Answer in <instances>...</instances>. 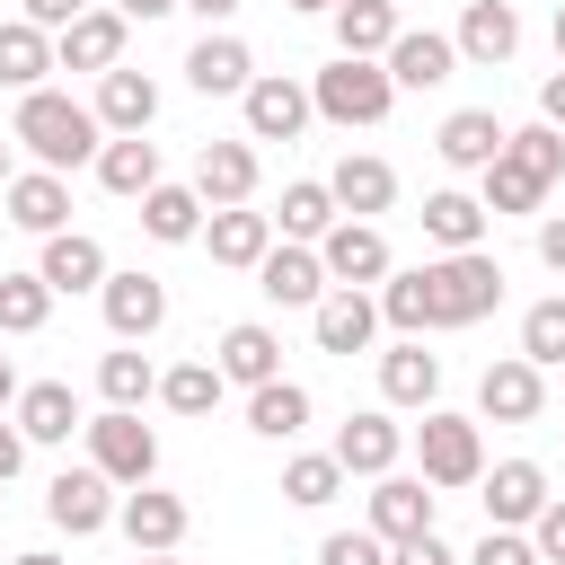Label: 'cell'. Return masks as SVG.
Returning <instances> with one entry per match:
<instances>
[{
  "instance_id": "cell-1",
  "label": "cell",
  "mask_w": 565,
  "mask_h": 565,
  "mask_svg": "<svg viewBox=\"0 0 565 565\" xmlns=\"http://www.w3.org/2000/svg\"><path fill=\"white\" fill-rule=\"evenodd\" d=\"M494 300H503V265H494L486 247H468V256H433V265H415V274H388V282H380V318H388L397 335L477 327Z\"/></svg>"
},
{
  "instance_id": "cell-2",
  "label": "cell",
  "mask_w": 565,
  "mask_h": 565,
  "mask_svg": "<svg viewBox=\"0 0 565 565\" xmlns=\"http://www.w3.org/2000/svg\"><path fill=\"white\" fill-rule=\"evenodd\" d=\"M9 141L35 159V168H79V159H97L106 150V124H97V106H79V97H62V88H26L18 97V124H9Z\"/></svg>"
},
{
  "instance_id": "cell-3",
  "label": "cell",
  "mask_w": 565,
  "mask_h": 565,
  "mask_svg": "<svg viewBox=\"0 0 565 565\" xmlns=\"http://www.w3.org/2000/svg\"><path fill=\"white\" fill-rule=\"evenodd\" d=\"M309 106H318L327 124H344V132H353V124H380V115L397 106V79H388L380 62H353V53H335V62L309 79Z\"/></svg>"
},
{
  "instance_id": "cell-4",
  "label": "cell",
  "mask_w": 565,
  "mask_h": 565,
  "mask_svg": "<svg viewBox=\"0 0 565 565\" xmlns=\"http://www.w3.org/2000/svg\"><path fill=\"white\" fill-rule=\"evenodd\" d=\"M415 459H424V486H477L486 477V433H477V415H441V406H424V424H415Z\"/></svg>"
},
{
  "instance_id": "cell-5",
  "label": "cell",
  "mask_w": 565,
  "mask_h": 565,
  "mask_svg": "<svg viewBox=\"0 0 565 565\" xmlns=\"http://www.w3.org/2000/svg\"><path fill=\"white\" fill-rule=\"evenodd\" d=\"M88 468H106V477L132 494V486H150V477H159V433H150L141 415L106 406V415L88 424Z\"/></svg>"
},
{
  "instance_id": "cell-6",
  "label": "cell",
  "mask_w": 565,
  "mask_h": 565,
  "mask_svg": "<svg viewBox=\"0 0 565 565\" xmlns=\"http://www.w3.org/2000/svg\"><path fill=\"white\" fill-rule=\"evenodd\" d=\"M318 265H327V282H335V291H362V282H388V274H397V265H388L380 221H335V230L318 238Z\"/></svg>"
},
{
  "instance_id": "cell-7",
  "label": "cell",
  "mask_w": 565,
  "mask_h": 565,
  "mask_svg": "<svg viewBox=\"0 0 565 565\" xmlns=\"http://www.w3.org/2000/svg\"><path fill=\"white\" fill-rule=\"evenodd\" d=\"M477 486H486V530H530V521H539V512L556 503V494H547V468H539V459H494V468H486Z\"/></svg>"
},
{
  "instance_id": "cell-8",
  "label": "cell",
  "mask_w": 565,
  "mask_h": 565,
  "mask_svg": "<svg viewBox=\"0 0 565 565\" xmlns=\"http://www.w3.org/2000/svg\"><path fill=\"white\" fill-rule=\"evenodd\" d=\"M477 415H486V424H539V415H547V380H539V362H521V353L486 362V380H477Z\"/></svg>"
},
{
  "instance_id": "cell-9",
  "label": "cell",
  "mask_w": 565,
  "mask_h": 565,
  "mask_svg": "<svg viewBox=\"0 0 565 565\" xmlns=\"http://www.w3.org/2000/svg\"><path fill=\"white\" fill-rule=\"evenodd\" d=\"M44 521L71 530V539L106 530V521H115V477H106V468H62V477L44 486Z\"/></svg>"
},
{
  "instance_id": "cell-10",
  "label": "cell",
  "mask_w": 565,
  "mask_h": 565,
  "mask_svg": "<svg viewBox=\"0 0 565 565\" xmlns=\"http://www.w3.org/2000/svg\"><path fill=\"white\" fill-rule=\"evenodd\" d=\"M115 530L132 539V556H177V539H185V494H168V486H132V494L115 503Z\"/></svg>"
},
{
  "instance_id": "cell-11",
  "label": "cell",
  "mask_w": 565,
  "mask_h": 565,
  "mask_svg": "<svg viewBox=\"0 0 565 565\" xmlns=\"http://www.w3.org/2000/svg\"><path fill=\"white\" fill-rule=\"evenodd\" d=\"M97 300H106L115 344H141V335H159V327H168V282H159V274H141V265H132V274H106V291H97Z\"/></svg>"
},
{
  "instance_id": "cell-12",
  "label": "cell",
  "mask_w": 565,
  "mask_h": 565,
  "mask_svg": "<svg viewBox=\"0 0 565 565\" xmlns=\"http://www.w3.org/2000/svg\"><path fill=\"white\" fill-rule=\"evenodd\" d=\"M238 106H247V141H300V124L318 115V106H309V88H300V79H282V71H256V88H247Z\"/></svg>"
},
{
  "instance_id": "cell-13",
  "label": "cell",
  "mask_w": 565,
  "mask_h": 565,
  "mask_svg": "<svg viewBox=\"0 0 565 565\" xmlns=\"http://www.w3.org/2000/svg\"><path fill=\"white\" fill-rule=\"evenodd\" d=\"M194 194H203V212H238L256 194V141H203L194 150Z\"/></svg>"
},
{
  "instance_id": "cell-14",
  "label": "cell",
  "mask_w": 565,
  "mask_h": 565,
  "mask_svg": "<svg viewBox=\"0 0 565 565\" xmlns=\"http://www.w3.org/2000/svg\"><path fill=\"white\" fill-rule=\"evenodd\" d=\"M397 450H406V424H397L388 406H371V415H344V424H335V459H344V477H388V468H397Z\"/></svg>"
},
{
  "instance_id": "cell-15",
  "label": "cell",
  "mask_w": 565,
  "mask_h": 565,
  "mask_svg": "<svg viewBox=\"0 0 565 565\" xmlns=\"http://www.w3.org/2000/svg\"><path fill=\"white\" fill-rule=\"evenodd\" d=\"M433 503H441V494H433L424 477H397V468H388V477L371 486V530H380L388 547H406V539L433 530Z\"/></svg>"
},
{
  "instance_id": "cell-16",
  "label": "cell",
  "mask_w": 565,
  "mask_h": 565,
  "mask_svg": "<svg viewBox=\"0 0 565 565\" xmlns=\"http://www.w3.org/2000/svg\"><path fill=\"white\" fill-rule=\"evenodd\" d=\"M124 26H132V18L88 9L79 26H62V35H53V62H62V71H97V79H106V71H124Z\"/></svg>"
},
{
  "instance_id": "cell-17",
  "label": "cell",
  "mask_w": 565,
  "mask_h": 565,
  "mask_svg": "<svg viewBox=\"0 0 565 565\" xmlns=\"http://www.w3.org/2000/svg\"><path fill=\"white\" fill-rule=\"evenodd\" d=\"M327 194H335V212H344V221H371V212H388V203H397V168H388V159H371V150H344V159H335V177H327Z\"/></svg>"
},
{
  "instance_id": "cell-18",
  "label": "cell",
  "mask_w": 565,
  "mask_h": 565,
  "mask_svg": "<svg viewBox=\"0 0 565 565\" xmlns=\"http://www.w3.org/2000/svg\"><path fill=\"white\" fill-rule=\"evenodd\" d=\"M35 274H44V282H53V300H62V291H106V274H115V265H106V247H97L88 230H53V238H44V256H35Z\"/></svg>"
},
{
  "instance_id": "cell-19",
  "label": "cell",
  "mask_w": 565,
  "mask_h": 565,
  "mask_svg": "<svg viewBox=\"0 0 565 565\" xmlns=\"http://www.w3.org/2000/svg\"><path fill=\"white\" fill-rule=\"evenodd\" d=\"M459 62H477V71H494V62H512L521 53V9L512 0H468V18H459Z\"/></svg>"
},
{
  "instance_id": "cell-20",
  "label": "cell",
  "mask_w": 565,
  "mask_h": 565,
  "mask_svg": "<svg viewBox=\"0 0 565 565\" xmlns=\"http://www.w3.org/2000/svg\"><path fill=\"white\" fill-rule=\"evenodd\" d=\"M203 247H212V265H238V274H256L265 256H274V212H212L203 221Z\"/></svg>"
},
{
  "instance_id": "cell-21",
  "label": "cell",
  "mask_w": 565,
  "mask_h": 565,
  "mask_svg": "<svg viewBox=\"0 0 565 565\" xmlns=\"http://www.w3.org/2000/svg\"><path fill=\"white\" fill-rule=\"evenodd\" d=\"M256 291H265L274 309H318V300H327V265H318V247H274V256L256 265Z\"/></svg>"
},
{
  "instance_id": "cell-22",
  "label": "cell",
  "mask_w": 565,
  "mask_h": 565,
  "mask_svg": "<svg viewBox=\"0 0 565 565\" xmlns=\"http://www.w3.org/2000/svg\"><path fill=\"white\" fill-rule=\"evenodd\" d=\"M221 380H238V388H265V380H282V335L265 327V318H238L230 335H221Z\"/></svg>"
},
{
  "instance_id": "cell-23",
  "label": "cell",
  "mask_w": 565,
  "mask_h": 565,
  "mask_svg": "<svg viewBox=\"0 0 565 565\" xmlns=\"http://www.w3.org/2000/svg\"><path fill=\"white\" fill-rule=\"evenodd\" d=\"M397 88H441L450 71H459V44L450 35H433V26H406L397 44H388V62H380Z\"/></svg>"
},
{
  "instance_id": "cell-24",
  "label": "cell",
  "mask_w": 565,
  "mask_h": 565,
  "mask_svg": "<svg viewBox=\"0 0 565 565\" xmlns=\"http://www.w3.org/2000/svg\"><path fill=\"white\" fill-rule=\"evenodd\" d=\"M185 79H194L203 97H247V88H256V53H247L238 35H203V44L185 53Z\"/></svg>"
},
{
  "instance_id": "cell-25",
  "label": "cell",
  "mask_w": 565,
  "mask_h": 565,
  "mask_svg": "<svg viewBox=\"0 0 565 565\" xmlns=\"http://www.w3.org/2000/svg\"><path fill=\"white\" fill-rule=\"evenodd\" d=\"M503 141H512V132L494 124V106H459V115H450V124L433 132V150H441L450 168H477V177H486V168L503 159Z\"/></svg>"
},
{
  "instance_id": "cell-26",
  "label": "cell",
  "mask_w": 565,
  "mask_h": 565,
  "mask_svg": "<svg viewBox=\"0 0 565 565\" xmlns=\"http://www.w3.org/2000/svg\"><path fill=\"white\" fill-rule=\"evenodd\" d=\"M97 185L124 194V203H141L150 185H168V177H159V141H150V132H115V141L97 150Z\"/></svg>"
},
{
  "instance_id": "cell-27",
  "label": "cell",
  "mask_w": 565,
  "mask_h": 565,
  "mask_svg": "<svg viewBox=\"0 0 565 565\" xmlns=\"http://www.w3.org/2000/svg\"><path fill=\"white\" fill-rule=\"evenodd\" d=\"M0 203H9V221H18V230H35V238L71 230V185H62L53 168H18V185H9Z\"/></svg>"
},
{
  "instance_id": "cell-28",
  "label": "cell",
  "mask_w": 565,
  "mask_h": 565,
  "mask_svg": "<svg viewBox=\"0 0 565 565\" xmlns=\"http://www.w3.org/2000/svg\"><path fill=\"white\" fill-rule=\"evenodd\" d=\"M486 203L477 194H459V185H441V194H424V238L441 247V256H468V247H486Z\"/></svg>"
},
{
  "instance_id": "cell-29",
  "label": "cell",
  "mask_w": 565,
  "mask_h": 565,
  "mask_svg": "<svg viewBox=\"0 0 565 565\" xmlns=\"http://www.w3.org/2000/svg\"><path fill=\"white\" fill-rule=\"evenodd\" d=\"M309 327H318V353H362V344L380 335V300H371V291H327V300L309 309Z\"/></svg>"
},
{
  "instance_id": "cell-30",
  "label": "cell",
  "mask_w": 565,
  "mask_h": 565,
  "mask_svg": "<svg viewBox=\"0 0 565 565\" xmlns=\"http://www.w3.org/2000/svg\"><path fill=\"white\" fill-rule=\"evenodd\" d=\"M380 397H388V406H433V397H441V353H424V335L388 344V353H380Z\"/></svg>"
},
{
  "instance_id": "cell-31",
  "label": "cell",
  "mask_w": 565,
  "mask_h": 565,
  "mask_svg": "<svg viewBox=\"0 0 565 565\" xmlns=\"http://www.w3.org/2000/svg\"><path fill=\"white\" fill-rule=\"evenodd\" d=\"M397 35H406V26H397V0H335V53H353V62H388Z\"/></svg>"
},
{
  "instance_id": "cell-32",
  "label": "cell",
  "mask_w": 565,
  "mask_h": 565,
  "mask_svg": "<svg viewBox=\"0 0 565 565\" xmlns=\"http://www.w3.org/2000/svg\"><path fill=\"white\" fill-rule=\"evenodd\" d=\"M97 124L106 132H150L159 124V79L150 71H106L97 79Z\"/></svg>"
},
{
  "instance_id": "cell-33",
  "label": "cell",
  "mask_w": 565,
  "mask_h": 565,
  "mask_svg": "<svg viewBox=\"0 0 565 565\" xmlns=\"http://www.w3.org/2000/svg\"><path fill=\"white\" fill-rule=\"evenodd\" d=\"M18 433H26V441H71V433H88L71 380H26V397H18Z\"/></svg>"
},
{
  "instance_id": "cell-34",
  "label": "cell",
  "mask_w": 565,
  "mask_h": 565,
  "mask_svg": "<svg viewBox=\"0 0 565 565\" xmlns=\"http://www.w3.org/2000/svg\"><path fill=\"white\" fill-rule=\"evenodd\" d=\"M44 71H62L53 62V35L44 26H26V18H0V88H44Z\"/></svg>"
},
{
  "instance_id": "cell-35",
  "label": "cell",
  "mask_w": 565,
  "mask_h": 565,
  "mask_svg": "<svg viewBox=\"0 0 565 565\" xmlns=\"http://www.w3.org/2000/svg\"><path fill=\"white\" fill-rule=\"evenodd\" d=\"M203 221H212V212H203V194H194V185H150V194H141V230H150L159 247L203 238Z\"/></svg>"
},
{
  "instance_id": "cell-36",
  "label": "cell",
  "mask_w": 565,
  "mask_h": 565,
  "mask_svg": "<svg viewBox=\"0 0 565 565\" xmlns=\"http://www.w3.org/2000/svg\"><path fill=\"white\" fill-rule=\"evenodd\" d=\"M335 221H344V212H335L327 177H300V185H282V212H274V230H282L291 247H318V238H327Z\"/></svg>"
},
{
  "instance_id": "cell-37",
  "label": "cell",
  "mask_w": 565,
  "mask_h": 565,
  "mask_svg": "<svg viewBox=\"0 0 565 565\" xmlns=\"http://www.w3.org/2000/svg\"><path fill=\"white\" fill-rule=\"evenodd\" d=\"M247 433H265V441H300V433H309V388H300V380H265V388H247Z\"/></svg>"
},
{
  "instance_id": "cell-38",
  "label": "cell",
  "mask_w": 565,
  "mask_h": 565,
  "mask_svg": "<svg viewBox=\"0 0 565 565\" xmlns=\"http://www.w3.org/2000/svg\"><path fill=\"white\" fill-rule=\"evenodd\" d=\"M97 397H106V406H124V415H141V397H159V371H150V353L115 344V353L97 362Z\"/></svg>"
},
{
  "instance_id": "cell-39",
  "label": "cell",
  "mask_w": 565,
  "mask_h": 565,
  "mask_svg": "<svg viewBox=\"0 0 565 565\" xmlns=\"http://www.w3.org/2000/svg\"><path fill=\"white\" fill-rule=\"evenodd\" d=\"M335 494H344V459H335V450H300V459L282 468V503L318 512V503H335Z\"/></svg>"
},
{
  "instance_id": "cell-40",
  "label": "cell",
  "mask_w": 565,
  "mask_h": 565,
  "mask_svg": "<svg viewBox=\"0 0 565 565\" xmlns=\"http://www.w3.org/2000/svg\"><path fill=\"white\" fill-rule=\"evenodd\" d=\"M477 203H486V212H539V203H547V177L503 150V159L486 168V194H477Z\"/></svg>"
},
{
  "instance_id": "cell-41",
  "label": "cell",
  "mask_w": 565,
  "mask_h": 565,
  "mask_svg": "<svg viewBox=\"0 0 565 565\" xmlns=\"http://www.w3.org/2000/svg\"><path fill=\"white\" fill-rule=\"evenodd\" d=\"M221 362H177V371H159V397H168V415H212L221 406Z\"/></svg>"
},
{
  "instance_id": "cell-42",
  "label": "cell",
  "mask_w": 565,
  "mask_h": 565,
  "mask_svg": "<svg viewBox=\"0 0 565 565\" xmlns=\"http://www.w3.org/2000/svg\"><path fill=\"white\" fill-rule=\"evenodd\" d=\"M53 318V282L44 274H0V335H35Z\"/></svg>"
},
{
  "instance_id": "cell-43",
  "label": "cell",
  "mask_w": 565,
  "mask_h": 565,
  "mask_svg": "<svg viewBox=\"0 0 565 565\" xmlns=\"http://www.w3.org/2000/svg\"><path fill=\"white\" fill-rule=\"evenodd\" d=\"M521 362H565V291L556 300H530V318H521Z\"/></svg>"
},
{
  "instance_id": "cell-44",
  "label": "cell",
  "mask_w": 565,
  "mask_h": 565,
  "mask_svg": "<svg viewBox=\"0 0 565 565\" xmlns=\"http://www.w3.org/2000/svg\"><path fill=\"white\" fill-rule=\"evenodd\" d=\"M318 565H388V539L380 530H327L318 539Z\"/></svg>"
},
{
  "instance_id": "cell-45",
  "label": "cell",
  "mask_w": 565,
  "mask_h": 565,
  "mask_svg": "<svg viewBox=\"0 0 565 565\" xmlns=\"http://www.w3.org/2000/svg\"><path fill=\"white\" fill-rule=\"evenodd\" d=\"M468 565H539V547H530L521 530H486V539L468 547Z\"/></svg>"
},
{
  "instance_id": "cell-46",
  "label": "cell",
  "mask_w": 565,
  "mask_h": 565,
  "mask_svg": "<svg viewBox=\"0 0 565 565\" xmlns=\"http://www.w3.org/2000/svg\"><path fill=\"white\" fill-rule=\"evenodd\" d=\"M530 547H539V565H565V494L530 521Z\"/></svg>"
},
{
  "instance_id": "cell-47",
  "label": "cell",
  "mask_w": 565,
  "mask_h": 565,
  "mask_svg": "<svg viewBox=\"0 0 565 565\" xmlns=\"http://www.w3.org/2000/svg\"><path fill=\"white\" fill-rule=\"evenodd\" d=\"M79 18H88V0H26V26H44V35H62Z\"/></svg>"
},
{
  "instance_id": "cell-48",
  "label": "cell",
  "mask_w": 565,
  "mask_h": 565,
  "mask_svg": "<svg viewBox=\"0 0 565 565\" xmlns=\"http://www.w3.org/2000/svg\"><path fill=\"white\" fill-rule=\"evenodd\" d=\"M388 565H459V556L441 547V530H424V539H406V547H388Z\"/></svg>"
},
{
  "instance_id": "cell-49",
  "label": "cell",
  "mask_w": 565,
  "mask_h": 565,
  "mask_svg": "<svg viewBox=\"0 0 565 565\" xmlns=\"http://www.w3.org/2000/svg\"><path fill=\"white\" fill-rule=\"evenodd\" d=\"M539 265L565 274V212H539Z\"/></svg>"
},
{
  "instance_id": "cell-50",
  "label": "cell",
  "mask_w": 565,
  "mask_h": 565,
  "mask_svg": "<svg viewBox=\"0 0 565 565\" xmlns=\"http://www.w3.org/2000/svg\"><path fill=\"white\" fill-rule=\"evenodd\" d=\"M539 124H556V132H565V62L539 79Z\"/></svg>"
},
{
  "instance_id": "cell-51",
  "label": "cell",
  "mask_w": 565,
  "mask_h": 565,
  "mask_svg": "<svg viewBox=\"0 0 565 565\" xmlns=\"http://www.w3.org/2000/svg\"><path fill=\"white\" fill-rule=\"evenodd\" d=\"M26 468V433H18V415H0V486Z\"/></svg>"
},
{
  "instance_id": "cell-52",
  "label": "cell",
  "mask_w": 565,
  "mask_h": 565,
  "mask_svg": "<svg viewBox=\"0 0 565 565\" xmlns=\"http://www.w3.org/2000/svg\"><path fill=\"white\" fill-rule=\"evenodd\" d=\"M185 9H194V18H203V35H212V26H221V18H238V0H185Z\"/></svg>"
},
{
  "instance_id": "cell-53",
  "label": "cell",
  "mask_w": 565,
  "mask_h": 565,
  "mask_svg": "<svg viewBox=\"0 0 565 565\" xmlns=\"http://www.w3.org/2000/svg\"><path fill=\"white\" fill-rule=\"evenodd\" d=\"M168 9H185V0H115V18H168Z\"/></svg>"
},
{
  "instance_id": "cell-54",
  "label": "cell",
  "mask_w": 565,
  "mask_h": 565,
  "mask_svg": "<svg viewBox=\"0 0 565 565\" xmlns=\"http://www.w3.org/2000/svg\"><path fill=\"white\" fill-rule=\"evenodd\" d=\"M18 397H26V388H18V362H9V353H0V415H9V406H18Z\"/></svg>"
},
{
  "instance_id": "cell-55",
  "label": "cell",
  "mask_w": 565,
  "mask_h": 565,
  "mask_svg": "<svg viewBox=\"0 0 565 565\" xmlns=\"http://www.w3.org/2000/svg\"><path fill=\"white\" fill-rule=\"evenodd\" d=\"M9 185H18V159H9V141H0V194H9Z\"/></svg>"
},
{
  "instance_id": "cell-56",
  "label": "cell",
  "mask_w": 565,
  "mask_h": 565,
  "mask_svg": "<svg viewBox=\"0 0 565 565\" xmlns=\"http://www.w3.org/2000/svg\"><path fill=\"white\" fill-rule=\"evenodd\" d=\"M9 565H62V556H53V547H26V556H9Z\"/></svg>"
},
{
  "instance_id": "cell-57",
  "label": "cell",
  "mask_w": 565,
  "mask_h": 565,
  "mask_svg": "<svg viewBox=\"0 0 565 565\" xmlns=\"http://www.w3.org/2000/svg\"><path fill=\"white\" fill-rule=\"evenodd\" d=\"M556 62H565V0H556Z\"/></svg>"
},
{
  "instance_id": "cell-58",
  "label": "cell",
  "mask_w": 565,
  "mask_h": 565,
  "mask_svg": "<svg viewBox=\"0 0 565 565\" xmlns=\"http://www.w3.org/2000/svg\"><path fill=\"white\" fill-rule=\"evenodd\" d=\"M291 9H327V18H335V0H291Z\"/></svg>"
},
{
  "instance_id": "cell-59",
  "label": "cell",
  "mask_w": 565,
  "mask_h": 565,
  "mask_svg": "<svg viewBox=\"0 0 565 565\" xmlns=\"http://www.w3.org/2000/svg\"><path fill=\"white\" fill-rule=\"evenodd\" d=\"M141 565H177V556H141Z\"/></svg>"
},
{
  "instance_id": "cell-60",
  "label": "cell",
  "mask_w": 565,
  "mask_h": 565,
  "mask_svg": "<svg viewBox=\"0 0 565 565\" xmlns=\"http://www.w3.org/2000/svg\"><path fill=\"white\" fill-rule=\"evenodd\" d=\"M132 565H141V556H132Z\"/></svg>"
}]
</instances>
